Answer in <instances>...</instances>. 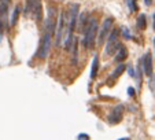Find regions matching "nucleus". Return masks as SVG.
Returning <instances> with one entry per match:
<instances>
[{"mask_svg": "<svg viewBox=\"0 0 155 140\" xmlns=\"http://www.w3.org/2000/svg\"><path fill=\"white\" fill-rule=\"evenodd\" d=\"M128 4H129V8H130V11H136L137 10V7L135 6V0H128Z\"/></svg>", "mask_w": 155, "mask_h": 140, "instance_id": "f3484780", "label": "nucleus"}, {"mask_svg": "<svg viewBox=\"0 0 155 140\" xmlns=\"http://www.w3.org/2000/svg\"><path fill=\"white\" fill-rule=\"evenodd\" d=\"M3 35H4V22L0 21V43L3 40Z\"/></svg>", "mask_w": 155, "mask_h": 140, "instance_id": "a211bd4d", "label": "nucleus"}, {"mask_svg": "<svg viewBox=\"0 0 155 140\" xmlns=\"http://www.w3.org/2000/svg\"><path fill=\"white\" fill-rule=\"evenodd\" d=\"M97 30H99V23L96 18L88 19L87 26L84 29V45L85 48H94L95 41H96Z\"/></svg>", "mask_w": 155, "mask_h": 140, "instance_id": "f257e3e1", "label": "nucleus"}, {"mask_svg": "<svg viewBox=\"0 0 155 140\" xmlns=\"http://www.w3.org/2000/svg\"><path fill=\"white\" fill-rule=\"evenodd\" d=\"M128 93H129V96H135V88L129 87L128 88Z\"/></svg>", "mask_w": 155, "mask_h": 140, "instance_id": "aec40b11", "label": "nucleus"}, {"mask_svg": "<svg viewBox=\"0 0 155 140\" xmlns=\"http://www.w3.org/2000/svg\"><path fill=\"white\" fill-rule=\"evenodd\" d=\"M118 36H120V30L113 29L107 37V45H106V54L107 55H114L121 47V43L118 41Z\"/></svg>", "mask_w": 155, "mask_h": 140, "instance_id": "7ed1b4c3", "label": "nucleus"}, {"mask_svg": "<svg viewBox=\"0 0 155 140\" xmlns=\"http://www.w3.org/2000/svg\"><path fill=\"white\" fill-rule=\"evenodd\" d=\"M70 51L73 52V65H77V61H78V45H77V40L73 38V43H71Z\"/></svg>", "mask_w": 155, "mask_h": 140, "instance_id": "f8f14e48", "label": "nucleus"}, {"mask_svg": "<svg viewBox=\"0 0 155 140\" xmlns=\"http://www.w3.org/2000/svg\"><path fill=\"white\" fill-rule=\"evenodd\" d=\"M77 140H89V136L85 133H80L78 137H77Z\"/></svg>", "mask_w": 155, "mask_h": 140, "instance_id": "6ab92c4d", "label": "nucleus"}, {"mask_svg": "<svg viewBox=\"0 0 155 140\" xmlns=\"http://www.w3.org/2000/svg\"><path fill=\"white\" fill-rule=\"evenodd\" d=\"M154 43H155V40H154Z\"/></svg>", "mask_w": 155, "mask_h": 140, "instance_id": "a878e982", "label": "nucleus"}, {"mask_svg": "<svg viewBox=\"0 0 155 140\" xmlns=\"http://www.w3.org/2000/svg\"><path fill=\"white\" fill-rule=\"evenodd\" d=\"M122 114H124V106L122 105H118L113 108V111L110 113L108 115V122L114 125V124H118L121 120H122Z\"/></svg>", "mask_w": 155, "mask_h": 140, "instance_id": "0eeeda50", "label": "nucleus"}, {"mask_svg": "<svg viewBox=\"0 0 155 140\" xmlns=\"http://www.w3.org/2000/svg\"><path fill=\"white\" fill-rule=\"evenodd\" d=\"M154 29H155V14H154Z\"/></svg>", "mask_w": 155, "mask_h": 140, "instance_id": "393cba45", "label": "nucleus"}, {"mask_svg": "<svg viewBox=\"0 0 155 140\" xmlns=\"http://www.w3.org/2000/svg\"><path fill=\"white\" fill-rule=\"evenodd\" d=\"M87 22H88V19H87V14H85V12H82L81 15H78V29L80 30H84L85 29Z\"/></svg>", "mask_w": 155, "mask_h": 140, "instance_id": "2eb2a0df", "label": "nucleus"}, {"mask_svg": "<svg viewBox=\"0 0 155 140\" xmlns=\"http://www.w3.org/2000/svg\"><path fill=\"white\" fill-rule=\"evenodd\" d=\"M118 140H130L129 137H122V139H118Z\"/></svg>", "mask_w": 155, "mask_h": 140, "instance_id": "b1692460", "label": "nucleus"}, {"mask_svg": "<svg viewBox=\"0 0 155 140\" xmlns=\"http://www.w3.org/2000/svg\"><path fill=\"white\" fill-rule=\"evenodd\" d=\"M97 72H99V58H97V55H95L94 62H92V67H91V80L96 78Z\"/></svg>", "mask_w": 155, "mask_h": 140, "instance_id": "9b49d317", "label": "nucleus"}, {"mask_svg": "<svg viewBox=\"0 0 155 140\" xmlns=\"http://www.w3.org/2000/svg\"><path fill=\"white\" fill-rule=\"evenodd\" d=\"M128 70H129V74H130V76H135V70H133V67H128Z\"/></svg>", "mask_w": 155, "mask_h": 140, "instance_id": "4be33fe9", "label": "nucleus"}, {"mask_svg": "<svg viewBox=\"0 0 155 140\" xmlns=\"http://www.w3.org/2000/svg\"><path fill=\"white\" fill-rule=\"evenodd\" d=\"M52 37L54 35L47 30H44V35H43V38H41V44H40V48H38V52H37V56L40 59H45L50 54V50H51V43H52Z\"/></svg>", "mask_w": 155, "mask_h": 140, "instance_id": "20e7f679", "label": "nucleus"}, {"mask_svg": "<svg viewBox=\"0 0 155 140\" xmlns=\"http://www.w3.org/2000/svg\"><path fill=\"white\" fill-rule=\"evenodd\" d=\"M19 11H21V7L17 4V6L14 7V11H12L11 17H10V25H11V26H14L15 23L18 22V17H19Z\"/></svg>", "mask_w": 155, "mask_h": 140, "instance_id": "ddd939ff", "label": "nucleus"}, {"mask_svg": "<svg viewBox=\"0 0 155 140\" xmlns=\"http://www.w3.org/2000/svg\"><path fill=\"white\" fill-rule=\"evenodd\" d=\"M66 12L62 11L61 15H59V19H58V26H56V44H61L62 43V38H63V32L66 30Z\"/></svg>", "mask_w": 155, "mask_h": 140, "instance_id": "423d86ee", "label": "nucleus"}, {"mask_svg": "<svg viewBox=\"0 0 155 140\" xmlns=\"http://www.w3.org/2000/svg\"><path fill=\"white\" fill-rule=\"evenodd\" d=\"M126 56H128V50H126V47L122 45L121 44V47L118 48V51L115 52V62H124L126 59Z\"/></svg>", "mask_w": 155, "mask_h": 140, "instance_id": "9d476101", "label": "nucleus"}, {"mask_svg": "<svg viewBox=\"0 0 155 140\" xmlns=\"http://www.w3.org/2000/svg\"><path fill=\"white\" fill-rule=\"evenodd\" d=\"M111 26H113V19H111V18H106V19L103 21V23H102V26H100V29L97 30L96 43L99 44V45L104 44V41L107 40L108 35H110V32H111Z\"/></svg>", "mask_w": 155, "mask_h": 140, "instance_id": "39448f33", "label": "nucleus"}, {"mask_svg": "<svg viewBox=\"0 0 155 140\" xmlns=\"http://www.w3.org/2000/svg\"><path fill=\"white\" fill-rule=\"evenodd\" d=\"M141 63H143V72L147 76H152V56L150 52L146 54V56H143L141 59Z\"/></svg>", "mask_w": 155, "mask_h": 140, "instance_id": "6e6552de", "label": "nucleus"}, {"mask_svg": "<svg viewBox=\"0 0 155 140\" xmlns=\"http://www.w3.org/2000/svg\"><path fill=\"white\" fill-rule=\"evenodd\" d=\"M125 69H126V66H125V65H124V63H120V65H118V67L114 70V73H113L111 76H110V81H111V80L118 78V77H120L121 74L124 73V70H125Z\"/></svg>", "mask_w": 155, "mask_h": 140, "instance_id": "4468645a", "label": "nucleus"}, {"mask_svg": "<svg viewBox=\"0 0 155 140\" xmlns=\"http://www.w3.org/2000/svg\"><path fill=\"white\" fill-rule=\"evenodd\" d=\"M122 32H124V35L126 36V38H130V35H129V32H128V29H126V28H122Z\"/></svg>", "mask_w": 155, "mask_h": 140, "instance_id": "412c9836", "label": "nucleus"}, {"mask_svg": "<svg viewBox=\"0 0 155 140\" xmlns=\"http://www.w3.org/2000/svg\"><path fill=\"white\" fill-rule=\"evenodd\" d=\"M146 25H147L146 15H144V14L139 15V18H137V26H139V29H146Z\"/></svg>", "mask_w": 155, "mask_h": 140, "instance_id": "dca6fc26", "label": "nucleus"}, {"mask_svg": "<svg viewBox=\"0 0 155 140\" xmlns=\"http://www.w3.org/2000/svg\"><path fill=\"white\" fill-rule=\"evenodd\" d=\"M29 12H32L36 22H41V19H43V4H41V0H28L25 14H29Z\"/></svg>", "mask_w": 155, "mask_h": 140, "instance_id": "f03ea898", "label": "nucleus"}, {"mask_svg": "<svg viewBox=\"0 0 155 140\" xmlns=\"http://www.w3.org/2000/svg\"><path fill=\"white\" fill-rule=\"evenodd\" d=\"M144 2H146L147 6H150V4H151V0H144Z\"/></svg>", "mask_w": 155, "mask_h": 140, "instance_id": "5701e85b", "label": "nucleus"}, {"mask_svg": "<svg viewBox=\"0 0 155 140\" xmlns=\"http://www.w3.org/2000/svg\"><path fill=\"white\" fill-rule=\"evenodd\" d=\"M8 3L10 0H0V21L4 22L8 14Z\"/></svg>", "mask_w": 155, "mask_h": 140, "instance_id": "1a4fd4ad", "label": "nucleus"}]
</instances>
